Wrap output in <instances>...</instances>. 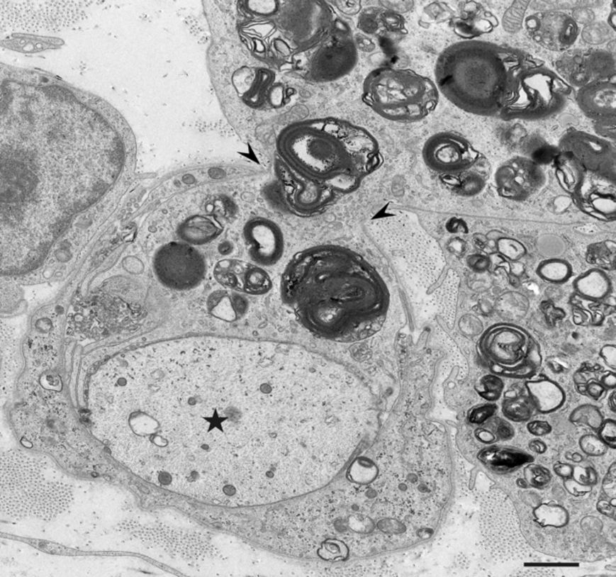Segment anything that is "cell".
I'll return each mask as SVG.
<instances>
[{
    "label": "cell",
    "instance_id": "49",
    "mask_svg": "<svg viewBox=\"0 0 616 577\" xmlns=\"http://www.w3.org/2000/svg\"><path fill=\"white\" fill-rule=\"evenodd\" d=\"M497 434L502 439H508L513 437L515 430L507 421L501 420L497 427Z\"/></svg>",
    "mask_w": 616,
    "mask_h": 577
},
{
    "label": "cell",
    "instance_id": "58",
    "mask_svg": "<svg viewBox=\"0 0 616 577\" xmlns=\"http://www.w3.org/2000/svg\"><path fill=\"white\" fill-rule=\"evenodd\" d=\"M615 391H612V396H610L609 399V405L610 409H612V412H615L616 410V401H615Z\"/></svg>",
    "mask_w": 616,
    "mask_h": 577
},
{
    "label": "cell",
    "instance_id": "46",
    "mask_svg": "<svg viewBox=\"0 0 616 577\" xmlns=\"http://www.w3.org/2000/svg\"><path fill=\"white\" fill-rule=\"evenodd\" d=\"M615 119L603 120L597 122L596 128H600L598 133L602 136H609L615 138Z\"/></svg>",
    "mask_w": 616,
    "mask_h": 577
},
{
    "label": "cell",
    "instance_id": "19",
    "mask_svg": "<svg viewBox=\"0 0 616 577\" xmlns=\"http://www.w3.org/2000/svg\"><path fill=\"white\" fill-rule=\"evenodd\" d=\"M578 106L586 116L597 121L615 119L616 88L615 79L588 83L576 96Z\"/></svg>",
    "mask_w": 616,
    "mask_h": 577
},
{
    "label": "cell",
    "instance_id": "11",
    "mask_svg": "<svg viewBox=\"0 0 616 577\" xmlns=\"http://www.w3.org/2000/svg\"><path fill=\"white\" fill-rule=\"evenodd\" d=\"M359 52L351 31L337 21L333 33L319 45L308 60V75L314 82H335L357 66Z\"/></svg>",
    "mask_w": 616,
    "mask_h": 577
},
{
    "label": "cell",
    "instance_id": "39",
    "mask_svg": "<svg viewBox=\"0 0 616 577\" xmlns=\"http://www.w3.org/2000/svg\"><path fill=\"white\" fill-rule=\"evenodd\" d=\"M599 437L605 444L615 449L616 423L615 420H609L602 423V425L600 426Z\"/></svg>",
    "mask_w": 616,
    "mask_h": 577
},
{
    "label": "cell",
    "instance_id": "3",
    "mask_svg": "<svg viewBox=\"0 0 616 577\" xmlns=\"http://www.w3.org/2000/svg\"><path fill=\"white\" fill-rule=\"evenodd\" d=\"M282 296L301 324L320 337L339 340L383 318L388 294L362 257L336 246L297 254L282 280Z\"/></svg>",
    "mask_w": 616,
    "mask_h": 577
},
{
    "label": "cell",
    "instance_id": "14",
    "mask_svg": "<svg viewBox=\"0 0 616 577\" xmlns=\"http://www.w3.org/2000/svg\"><path fill=\"white\" fill-rule=\"evenodd\" d=\"M529 36L552 52H567L577 41L579 26L571 16L559 11H543L524 21Z\"/></svg>",
    "mask_w": 616,
    "mask_h": 577
},
{
    "label": "cell",
    "instance_id": "36",
    "mask_svg": "<svg viewBox=\"0 0 616 577\" xmlns=\"http://www.w3.org/2000/svg\"><path fill=\"white\" fill-rule=\"evenodd\" d=\"M590 203L598 213L604 215H615L616 206L615 195L593 193L590 195Z\"/></svg>",
    "mask_w": 616,
    "mask_h": 577
},
{
    "label": "cell",
    "instance_id": "18",
    "mask_svg": "<svg viewBox=\"0 0 616 577\" xmlns=\"http://www.w3.org/2000/svg\"><path fill=\"white\" fill-rule=\"evenodd\" d=\"M496 181L500 194L504 197L524 198L530 189L542 184V173L532 160L513 158L497 171Z\"/></svg>",
    "mask_w": 616,
    "mask_h": 577
},
{
    "label": "cell",
    "instance_id": "20",
    "mask_svg": "<svg viewBox=\"0 0 616 577\" xmlns=\"http://www.w3.org/2000/svg\"><path fill=\"white\" fill-rule=\"evenodd\" d=\"M556 74L570 86L583 87L593 82L586 52L567 50L556 62Z\"/></svg>",
    "mask_w": 616,
    "mask_h": 577
},
{
    "label": "cell",
    "instance_id": "12",
    "mask_svg": "<svg viewBox=\"0 0 616 577\" xmlns=\"http://www.w3.org/2000/svg\"><path fill=\"white\" fill-rule=\"evenodd\" d=\"M423 158L427 167L442 174L447 181L474 168L478 164V152L464 137L441 133L427 139Z\"/></svg>",
    "mask_w": 616,
    "mask_h": 577
},
{
    "label": "cell",
    "instance_id": "51",
    "mask_svg": "<svg viewBox=\"0 0 616 577\" xmlns=\"http://www.w3.org/2000/svg\"><path fill=\"white\" fill-rule=\"evenodd\" d=\"M601 385L604 386L605 388H609V390H615L616 386V376L615 372H607L606 374L602 376L601 378Z\"/></svg>",
    "mask_w": 616,
    "mask_h": 577
},
{
    "label": "cell",
    "instance_id": "45",
    "mask_svg": "<svg viewBox=\"0 0 616 577\" xmlns=\"http://www.w3.org/2000/svg\"><path fill=\"white\" fill-rule=\"evenodd\" d=\"M571 17L578 26H579V23L586 24V26H588V24L593 23L595 16H594L593 11L582 8V9L575 10V12L573 13Z\"/></svg>",
    "mask_w": 616,
    "mask_h": 577
},
{
    "label": "cell",
    "instance_id": "38",
    "mask_svg": "<svg viewBox=\"0 0 616 577\" xmlns=\"http://www.w3.org/2000/svg\"><path fill=\"white\" fill-rule=\"evenodd\" d=\"M580 445L583 452L590 456L602 455L607 450L606 444L602 442V439L594 436L583 437Z\"/></svg>",
    "mask_w": 616,
    "mask_h": 577
},
{
    "label": "cell",
    "instance_id": "9",
    "mask_svg": "<svg viewBox=\"0 0 616 577\" xmlns=\"http://www.w3.org/2000/svg\"><path fill=\"white\" fill-rule=\"evenodd\" d=\"M478 525L481 547L495 562H515L529 556L530 547L522 534L515 504L501 488H491L484 493Z\"/></svg>",
    "mask_w": 616,
    "mask_h": 577
},
{
    "label": "cell",
    "instance_id": "26",
    "mask_svg": "<svg viewBox=\"0 0 616 577\" xmlns=\"http://www.w3.org/2000/svg\"><path fill=\"white\" fill-rule=\"evenodd\" d=\"M586 58L593 82L615 77V60L610 52L600 50H591L586 52Z\"/></svg>",
    "mask_w": 616,
    "mask_h": 577
},
{
    "label": "cell",
    "instance_id": "48",
    "mask_svg": "<svg viewBox=\"0 0 616 577\" xmlns=\"http://www.w3.org/2000/svg\"><path fill=\"white\" fill-rule=\"evenodd\" d=\"M556 571L552 568H529L524 571L523 573H519L521 576H556Z\"/></svg>",
    "mask_w": 616,
    "mask_h": 577
},
{
    "label": "cell",
    "instance_id": "17",
    "mask_svg": "<svg viewBox=\"0 0 616 577\" xmlns=\"http://www.w3.org/2000/svg\"><path fill=\"white\" fill-rule=\"evenodd\" d=\"M243 240L249 257L258 267H271L284 254V235L271 220L257 218L247 222L243 230Z\"/></svg>",
    "mask_w": 616,
    "mask_h": 577
},
{
    "label": "cell",
    "instance_id": "40",
    "mask_svg": "<svg viewBox=\"0 0 616 577\" xmlns=\"http://www.w3.org/2000/svg\"><path fill=\"white\" fill-rule=\"evenodd\" d=\"M497 406L494 404L483 405V406L475 408L469 413V420L476 424L483 423L496 413Z\"/></svg>",
    "mask_w": 616,
    "mask_h": 577
},
{
    "label": "cell",
    "instance_id": "32",
    "mask_svg": "<svg viewBox=\"0 0 616 577\" xmlns=\"http://www.w3.org/2000/svg\"><path fill=\"white\" fill-rule=\"evenodd\" d=\"M570 420L574 423L586 424L593 429H599L603 423L600 410L593 405H583L572 413Z\"/></svg>",
    "mask_w": 616,
    "mask_h": 577
},
{
    "label": "cell",
    "instance_id": "50",
    "mask_svg": "<svg viewBox=\"0 0 616 577\" xmlns=\"http://www.w3.org/2000/svg\"><path fill=\"white\" fill-rule=\"evenodd\" d=\"M586 391H588L589 396L593 397V398L597 400L603 396V393H604L605 388L601 385V383L591 381V382H589L588 386H586Z\"/></svg>",
    "mask_w": 616,
    "mask_h": 577
},
{
    "label": "cell",
    "instance_id": "10",
    "mask_svg": "<svg viewBox=\"0 0 616 577\" xmlns=\"http://www.w3.org/2000/svg\"><path fill=\"white\" fill-rule=\"evenodd\" d=\"M152 268L157 280L174 291L195 288L203 283L207 273L203 254L181 241L161 246L152 257Z\"/></svg>",
    "mask_w": 616,
    "mask_h": 577
},
{
    "label": "cell",
    "instance_id": "4",
    "mask_svg": "<svg viewBox=\"0 0 616 577\" xmlns=\"http://www.w3.org/2000/svg\"><path fill=\"white\" fill-rule=\"evenodd\" d=\"M282 162L336 193L359 188L381 164L375 136L347 121L314 119L285 128L278 139Z\"/></svg>",
    "mask_w": 616,
    "mask_h": 577
},
{
    "label": "cell",
    "instance_id": "22",
    "mask_svg": "<svg viewBox=\"0 0 616 577\" xmlns=\"http://www.w3.org/2000/svg\"><path fill=\"white\" fill-rule=\"evenodd\" d=\"M532 405L542 413H551L564 404L566 394L561 386L551 380L529 381L526 383Z\"/></svg>",
    "mask_w": 616,
    "mask_h": 577
},
{
    "label": "cell",
    "instance_id": "53",
    "mask_svg": "<svg viewBox=\"0 0 616 577\" xmlns=\"http://www.w3.org/2000/svg\"><path fill=\"white\" fill-rule=\"evenodd\" d=\"M465 244L464 241L459 240H454L450 244L451 252L456 254H462L464 253Z\"/></svg>",
    "mask_w": 616,
    "mask_h": 577
},
{
    "label": "cell",
    "instance_id": "30",
    "mask_svg": "<svg viewBox=\"0 0 616 577\" xmlns=\"http://www.w3.org/2000/svg\"><path fill=\"white\" fill-rule=\"evenodd\" d=\"M615 243L613 241L594 244L589 247L588 262L599 267L615 268Z\"/></svg>",
    "mask_w": 616,
    "mask_h": 577
},
{
    "label": "cell",
    "instance_id": "25",
    "mask_svg": "<svg viewBox=\"0 0 616 577\" xmlns=\"http://www.w3.org/2000/svg\"><path fill=\"white\" fill-rule=\"evenodd\" d=\"M239 291L252 295L264 294L270 291L271 283L266 271L258 265L239 262L237 260Z\"/></svg>",
    "mask_w": 616,
    "mask_h": 577
},
{
    "label": "cell",
    "instance_id": "5",
    "mask_svg": "<svg viewBox=\"0 0 616 577\" xmlns=\"http://www.w3.org/2000/svg\"><path fill=\"white\" fill-rule=\"evenodd\" d=\"M526 52L488 42L457 43L435 64V84L454 106L478 116L500 115Z\"/></svg>",
    "mask_w": 616,
    "mask_h": 577
},
{
    "label": "cell",
    "instance_id": "35",
    "mask_svg": "<svg viewBox=\"0 0 616 577\" xmlns=\"http://www.w3.org/2000/svg\"><path fill=\"white\" fill-rule=\"evenodd\" d=\"M483 383V391H480V394L483 398L489 400V401H495L501 396L503 388H504V383L501 378L496 375L489 374L486 376L481 381Z\"/></svg>",
    "mask_w": 616,
    "mask_h": 577
},
{
    "label": "cell",
    "instance_id": "7",
    "mask_svg": "<svg viewBox=\"0 0 616 577\" xmlns=\"http://www.w3.org/2000/svg\"><path fill=\"white\" fill-rule=\"evenodd\" d=\"M439 96L435 82L408 69L379 67L363 83V103L390 122L424 120L437 108Z\"/></svg>",
    "mask_w": 616,
    "mask_h": 577
},
{
    "label": "cell",
    "instance_id": "55",
    "mask_svg": "<svg viewBox=\"0 0 616 577\" xmlns=\"http://www.w3.org/2000/svg\"><path fill=\"white\" fill-rule=\"evenodd\" d=\"M555 471L556 472V474L559 475V476L564 477V478L571 476L572 474L571 466L567 465L556 466Z\"/></svg>",
    "mask_w": 616,
    "mask_h": 577
},
{
    "label": "cell",
    "instance_id": "8",
    "mask_svg": "<svg viewBox=\"0 0 616 577\" xmlns=\"http://www.w3.org/2000/svg\"><path fill=\"white\" fill-rule=\"evenodd\" d=\"M571 92V86L555 71L527 53L500 116L508 120L543 119L566 106Z\"/></svg>",
    "mask_w": 616,
    "mask_h": 577
},
{
    "label": "cell",
    "instance_id": "24",
    "mask_svg": "<svg viewBox=\"0 0 616 577\" xmlns=\"http://www.w3.org/2000/svg\"><path fill=\"white\" fill-rule=\"evenodd\" d=\"M576 292L586 300L604 299L612 289L610 278L601 268H593L578 277L573 283Z\"/></svg>",
    "mask_w": 616,
    "mask_h": 577
},
{
    "label": "cell",
    "instance_id": "34",
    "mask_svg": "<svg viewBox=\"0 0 616 577\" xmlns=\"http://www.w3.org/2000/svg\"><path fill=\"white\" fill-rule=\"evenodd\" d=\"M527 9L526 2H515L504 17V26L507 31L517 32L524 23V16Z\"/></svg>",
    "mask_w": 616,
    "mask_h": 577
},
{
    "label": "cell",
    "instance_id": "15",
    "mask_svg": "<svg viewBox=\"0 0 616 577\" xmlns=\"http://www.w3.org/2000/svg\"><path fill=\"white\" fill-rule=\"evenodd\" d=\"M279 179L287 203L295 211L312 214L329 206L335 193L297 173L279 160Z\"/></svg>",
    "mask_w": 616,
    "mask_h": 577
},
{
    "label": "cell",
    "instance_id": "28",
    "mask_svg": "<svg viewBox=\"0 0 616 577\" xmlns=\"http://www.w3.org/2000/svg\"><path fill=\"white\" fill-rule=\"evenodd\" d=\"M496 307L500 311V315L504 316L505 318L516 319L525 315L527 308H528V301L524 298L523 295L515 293V292H508V293L499 298Z\"/></svg>",
    "mask_w": 616,
    "mask_h": 577
},
{
    "label": "cell",
    "instance_id": "2",
    "mask_svg": "<svg viewBox=\"0 0 616 577\" xmlns=\"http://www.w3.org/2000/svg\"><path fill=\"white\" fill-rule=\"evenodd\" d=\"M451 493L445 433L401 418L338 484L273 511L271 544L332 561L403 549L432 536Z\"/></svg>",
    "mask_w": 616,
    "mask_h": 577
},
{
    "label": "cell",
    "instance_id": "16",
    "mask_svg": "<svg viewBox=\"0 0 616 577\" xmlns=\"http://www.w3.org/2000/svg\"><path fill=\"white\" fill-rule=\"evenodd\" d=\"M561 149L593 173H615V147L598 136L581 131L570 133L561 139Z\"/></svg>",
    "mask_w": 616,
    "mask_h": 577
},
{
    "label": "cell",
    "instance_id": "13",
    "mask_svg": "<svg viewBox=\"0 0 616 577\" xmlns=\"http://www.w3.org/2000/svg\"><path fill=\"white\" fill-rule=\"evenodd\" d=\"M531 340L520 327L498 324L484 332L480 340V349L494 367H500L496 373H502L524 361Z\"/></svg>",
    "mask_w": 616,
    "mask_h": 577
},
{
    "label": "cell",
    "instance_id": "29",
    "mask_svg": "<svg viewBox=\"0 0 616 577\" xmlns=\"http://www.w3.org/2000/svg\"><path fill=\"white\" fill-rule=\"evenodd\" d=\"M503 413L510 420H529L532 415L531 399L524 396L510 397L503 404Z\"/></svg>",
    "mask_w": 616,
    "mask_h": 577
},
{
    "label": "cell",
    "instance_id": "21",
    "mask_svg": "<svg viewBox=\"0 0 616 577\" xmlns=\"http://www.w3.org/2000/svg\"><path fill=\"white\" fill-rule=\"evenodd\" d=\"M220 233L222 229L219 225L204 216L185 220L177 230L180 241L192 246L211 243L219 237Z\"/></svg>",
    "mask_w": 616,
    "mask_h": 577
},
{
    "label": "cell",
    "instance_id": "37",
    "mask_svg": "<svg viewBox=\"0 0 616 577\" xmlns=\"http://www.w3.org/2000/svg\"><path fill=\"white\" fill-rule=\"evenodd\" d=\"M527 481L537 488L546 487L551 480L550 471L539 466H530L524 471Z\"/></svg>",
    "mask_w": 616,
    "mask_h": 577
},
{
    "label": "cell",
    "instance_id": "1",
    "mask_svg": "<svg viewBox=\"0 0 616 577\" xmlns=\"http://www.w3.org/2000/svg\"><path fill=\"white\" fill-rule=\"evenodd\" d=\"M372 418L332 364L203 338L169 413L179 492L231 508L311 495L349 463Z\"/></svg>",
    "mask_w": 616,
    "mask_h": 577
},
{
    "label": "cell",
    "instance_id": "6",
    "mask_svg": "<svg viewBox=\"0 0 616 577\" xmlns=\"http://www.w3.org/2000/svg\"><path fill=\"white\" fill-rule=\"evenodd\" d=\"M74 501V487L50 461L21 450L1 454L0 507L12 519L51 520Z\"/></svg>",
    "mask_w": 616,
    "mask_h": 577
},
{
    "label": "cell",
    "instance_id": "44",
    "mask_svg": "<svg viewBox=\"0 0 616 577\" xmlns=\"http://www.w3.org/2000/svg\"><path fill=\"white\" fill-rule=\"evenodd\" d=\"M600 356L602 357L607 366L610 369H615L616 367V346L613 344L603 346L600 351Z\"/></svg>",
    "mask_w": 616,
    "mask_h": 577
},
{
    "label": "cell",
    "instance_id": "31",
    "mask_svg": "<svg viewBox=\"0 0 616 577\" xmlns=\"http://www.w3.org/2000/svg\"><path fill=\"white\" fill-rule=\"evenodd\" d=\"M498 253L510 262H518L526 254V247L520 241L502 236L496 241Z\"/></svg>",
    "mask_w": 616,
    "mask_h": 577
},
{
    "label": "cell",
    "instance_id": "57",
    "mask_svg": "<svg viewBox=\"0 0 616 577\" xmlns=\"http://www.w3.org/2000/svg\"><path fill=\"white\" fill-rule=\"evenodd\" d=\"M508 281H510V284L511 286L515 287V288H518L520 286L521 281L519 277H516V276L513 275V274L508 273Z\"/></svg>",
    "mask_w": 616,
    "mask_h": 577
},
{
    "label": "cell",
    "instance_id": "41",
    "mask_svg": "<svg viewBox=\"0 0 616 577\" xmlns=\"http://www.w3.org/2000/svg\"><path fill=\"white\" fill-rule=\"evenodd\" d=\"M467 264L469 265L471 269L478 273H484L489 269V257L483 256V254H472L468 257Z\"/></svg>",
    "mask_w": 616,
    "mask_h": 577
},
{
    "label": "cell",
    "instance_id": "52",
    "mask_svg": "<svg viewBox=\"0 0 616 577\" xmlns=\"http://www.w3.org/2000/svg\"><path fill=\"white\" fill-rule=\"evenodd\" d=\"M524 272H525V265L520 262H510V270H508V273L513 274V275L516 276V277L520 278V276L523 275Z\"/></svg>",
    "mask_w": 616,
    "mask_h": 577
},
{
    "label": "cell",
    "instance_id": "23",
    "mask_svg": "<svg viewBox=\"0 0 616 577\" xmlns=\"http://www.w3.org/2000/svg\"><path fill=\"white\" fill-rule=\"evenodd\" d=\"M478 459L492 471L504 472L530 463L534 458L521 451L494 447L481 451Z\"/></svg>",
    "mask_w": 616,
    "mask_h": 577
},
{
    "label": "cell",
    "instance_id": "47",
    "mask_svg": "<svg viewBox=\"0 0 616 577\" xmlns=\"http://www.w3.org/2000/svg\"><path fill=\"white\" fill-rule=\"evenodd\" d=\"M489 257V268H493L495 271L500 269V268H504L505 271L508 273V270H510V260L505 259L504 257L501 256L499 253L491 254Z\"/></svg>",
    "mask_w": 616,
    "mask_h": 577
},
{
    "label": "cell",
    "instance_id": "33",
    "mask_svg": "<svg viewBox=\"0 0 616 577\" xmlns=\"http://www.w3.org/2000/svg\"><path fill=\"white\" fill-rule=\"evenodd\" d=\"M583 41L588 45H601L610 37V26L604 23H593L586 26L582 32Z\"/></svg>",
    "mask_w": 616,
    "mask_h": 577
},
{
    "label": "cell",
    "instance_id": "54",
    "mask_svg": "<svg viewBox=\"0 0 616 577\" xmlns=\"http://www.w3.org/2000/svg\"><path fill=\"white\" fill-rule=\"evenodd\" d=\"M530 448H531L532 451L537 453V454H542L544 453L546 450H547V447L544 442L542 441H539V439H535V441H532L531 444H530Z\"/></svg>",
    "mask_w": 616,
    "mask_h": 577
},
{
    "label": "cell",
    "instance_id": "27",
    "mask_svg": "<svg viewBox=\"0 0 616 577\" xmlns=\"http://www.w3.org/2000/svg\"><path fill=\"white\" fill-rule=\"evenodd\" d=\"M537 274L542 280L551 284H564L572 275L571 265L564 259H551L540 263Z\"/></svg>",
    "mask_w": 616,
    "mask_h": 577
},
{
    "label": "cell",
    "instance_id": "56",
    "mask_svg": "<svg viewBox=\"0 0 616 577\" xmlns=\"http://www.w3.org/2000/svg\"><path fill=\"white\" fill-rule=\"evenodd\" d=\"M477 435L480 441L486 442V444H491V442H493L495 439L493 435L486 430H480L478 432Z\"/></svg>",
    "mask_w": 616,
    "mask_h": 577
},
{
    "label": "cell",
    "instance_id": "42",
    "mask_svg": "<svg viewBox=\"0 0 616 577\" xmlns=\"http://www.w3.org/2000/svg\"><path fill=\"white\" fill-rule=\"evenodd\" d=\"M542 310L543 313H545L546 318H547V320L550 322V323H554V322L564 318V315H566V313H564V311L562 310L561 308L555 307V306L550 302L543 303Z\"/></svg>",
    "mask_w": 616,
    "mask_h": 577
},
{
    "label": "cell",
    "instance_id": "43",
    "mask_svg": "<svg viewBox=\"0 0 616 577\" xmlns=\"http://www.w3.org/2000/svg\"><path fill=\"white\" fill-rule=\"evenodd\" d=\"M528 430L534 436L543 437L550 433L552 427L547 421H532L528 424Z\"/></svg>",
    "mask_w": 616,
    "mask_h": 577
}]
</instances>
